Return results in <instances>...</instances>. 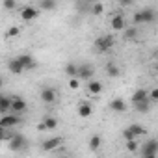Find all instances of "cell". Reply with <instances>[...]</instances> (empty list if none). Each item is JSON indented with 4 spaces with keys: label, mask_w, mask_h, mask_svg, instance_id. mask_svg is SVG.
Wrapping results in <instances>:
<instances>
[{
    "label": "cell",
    "mask_w": 158,
    "mask_h": 158,
    "mask_svg": "<svg viewBox=\"0 0 158 158\" xmlns=\"http://www.w3.org/2000/svg\"><path fill=\"white\" fill-rule=\"evenodd\" d=\"M37 15H39V8H34V6H24L23 11H21V19L26 21V23L37 19Z\"/></svg>",
    "instance_id": "cell-9"
},
{
    "label": "cell",
    "mask_w": 158,
    "mask_h": 158,
    "mask_svg": "<svg viewBox=\"0 0 158 158\" xmlns=\"http://www.w3.org/2000/svg\"><path fill=\"white\" fill-rule=\"evenodd\" d=\"M10 106H11V97L2 95V97H0V114H8Z\"/></svg>",
    "instance_id": "cell-21"
},
{
    "label": "cell",
    "mask_w": 158,
    "mask_h": 158,
    "mask_svg": "<svg viewBox=\"0 0 158 158\" xmlns=\"http://www.w3.org/2000/svg\"><path fill=\"white\" fill-rule=\"evenodd\" d=\"M89 84H88V91L91 93V95H101L102 93V84L101 82H97V80H88Z\"/></svg>",
    "instance_id": "cell-17"
},
{
    "label": "cell",
    "mask_w": 158,
    "mask_h": 158,
    "mask_svg": "<svg viewBox=\"0 0 158 158\" xmlns=\"http://www.w3.org/2000/svg\"><path fill=\"white\" fill-rule=\"evenodd\" d=\"M4 130H6V128H4L2 125H0V139H4Z\"/></svg>",
    "instance_id": "cell-35"
},
{
    "label": "cell",
    "mask_w": 158,
    "mask_h": 158,
    "mask_svg": "<svg viewBox=\"0 0 158 158\" xmlns=\"http://www.w3.org/2000/svg\"><path fill=\"white\" fill-rule=\"evenodd\" d=\"M43 125H45V130H54L58 127V119L52 117V115H48V117L43 119Z\"/></svg>",
    "instance_id": "cell-25"
},
{
    "label": "cell",
    "mask_w": 158,
    "mask_h": 158,
    "mask_svg": "<svg viewBox=\"0 0 158 158\" xmlns=\"http://www.w3.org/2000/svg\"><path fill=\"white\" fill-rule=\"evenodd\" d=\"M39 97H41V101H43L45 104H54V102H56L58 93H56V89H54V88H43Z\"/></svg>",
    "instance_id": "cell-10"
},
{
    "label": "cell",
    "mask_w": 158,
    "mask_h": 158,
    "mask_svg": "<svg viewBox=\"0 0 158 158\" xmlns=\"http://www.w3.org/2000/svg\"><path fill=\"white\" fill-rule=\"evenodd\" d=\"M93 74H95V69L89 63H82V65H78V69H76V76L80 78V80H84V82L91 80Z\"/></svg>",
    "instance_id": "cell-6"
},
{
    "label": "cell",
    "mask_w": 158,
    "mask_h": 158,
    "mask_svg": "<svg viewBox=\"0 0 158 158\" xmlns=\"http://www.w3.org/2000/svg\"><path fill=\"white\" fill-rule=\"evenodd\" d=\"M114 45H115L114 35H99V37L95 39V48H97L99 52H108V50L114 48Z\"/></svg>",
    "instance_id": "cell-2"
},
{
    "label": "cell",
    "mask_w": 158,
    "mask_h": 158,
    "mask_svg": "<svg viewBox=\"0 0 158 158\" xmlns=\"http://www.w3.org/2000/svg\"><path fill=\"white\" fill-rule=\"evenodd\" d=\"M8 69H10L11 74H21V73H24V69H23V65H21V61H19L17 58H11V60L8 61Z\"/></svg>",
    "instance_id": "cell-14"
},
{
    "label": "cell",
    "mask_w": 158,
    "mask_h": 158,
    "mask_svg": "<svg viewBox=\"0 0 158 158\" xmlns=\"http://www.w3.org/2000/svg\"><path fill=\"white\" fill-rule=\"evenodd\" d=\"M112 30L114 32H123V28L127 26V19H125V15H121V13H117V15H114L112 17Z\"/></svg>",
    "instance_id": "cell-11"
},
{
    "label": "cell",
    "mask_w": 158,
    "mask_h": 158,
    "mask_svg": "<svg viewBox=\"0 0 158 158\" xmlns=\"http://www.w3.org/2000/svg\"><path fill=\"white\" fill-rule=\"evenodd\" d=\"M17 60L21 61V65H23L24 71H32V69L37 67V61L34 60L32 54H21V56H17Z\"/></svg>",
    "instance_id": "cell-8"
},
{
    "label": "cell",
    "mask_w": 158,
    "mask_h": 158,
    "mask_svg": "<svg viewBox=\"0 0 158 158\" xmlns=\"http://www.w3.org/2000/svg\"><path fill=\"white\" fill-rule=\"evenodd\" d=\"M63 143V138H60V136H56V138H48V139H45L43 141V151H54V149H58L60 145Z\"/></svg>",
    "instance_id": "cell-12"
},
{
    "label": "cell",
    "mask_w": 158,
    "mask_h": 158,
    "mask_svg": "<svg viewBox=\"0 0 158 158\" xmlns=\"http://www.w3.org/2000/svg\"><path fill=\"white\" fill-rule=\"evenodd\" d=\"M123 138H125L127 141H128V139H136V136H134V132H132V130H130L128 127H127V128L123 130Z\"/></svg>",
    "instance_id": "cell-33"
},
{
    "label": "cell",
    "mask_w": 158,
    "mask_h": 158,
    "mask_svg": "<svg viewBox=\"0 0 158 158\" xmlns=\"http://www.w3.org/2000/svg\"><path fill=\"white\" fill-rule=\"evenodd\" d=\"M101 145H102V138H101L99 134H93V136L89 138V149H91V151H99Z\"/></svg>",
    "instance_id": "cell-22"
},
{
    "label": "cell",
    "mask_w": 158,
    "mask_h": 158,
    "mask_svg": "<svg viewBox=\"0 0 158 158\" xmlns=\"http://www.w3.org/2000/svg\"><path fill=\"white\" fill-rule=\"evenodd\" d=\"M139 152H141L143 158H156V154H158V141L156 139H149L147 143L141 145Z\"/></svg>",
    "instance_id": "cell-3"
},
{
    "label": "cell",
    "mask_w": 158,
    "mask_h": 158,
    "mask_svg": "<svg viewBox=\"0 0 158 158\" xmlns=\"http://www.w3.org/2000/svg\"><path fill=\"white\" fill-rule=\"evenodd\" d=\"M145 99H147V89H143V88L136 89V91L132 93V97H130L132 102H141V101H145Z\"/></svg>",
    "instance_id": "cell-19"
},
{
    "label": "cell",
    "mask_w": 158,
    "mask_h": 158,
    "mask_svg": "<svg viewBox=\"0 0 158 158\" xmlns=\"http://www.w3.org/2000/svg\"><path fill=\"white\" fill-rule=\"evenodd\" d=\"M89 11H91V15H101V13L104 11V6H102L101 2H95V4H91Z\"/></svg>",
    "instance_id": "cell-26"
},
{
    "label": "cell",
    "mask_w": 158,
    "mask_h": 158,
    "mask_svg": "<svg viewBox=\"0 0 158 158\" xmlns=\"http://www.w3.org/2000/svg\"><path fill=\"white\" fill-rule=\"evenodd\" d=\"M2 6H4V10L11 11V10L17 8V0H2Z\"/></svg>",
    "instance_id": "cell-30"
},
{
    "label": "cell",
    "mask_w": 158,
    "mask_h": 158,
    "mask_svg": "<svg viewBox=\"0 0 158 158\" xmlns=\"http://www.w3.org/2000/svg\"><path fill=\"white\" fill-rule=\"evenodd\" d=\"M0 97H2V95H0Z\"/></svg>",
    "instance_id": "cell-37"
},
{
    "label": "cell",
    "mask_w": 158,
    "mask_h": 158,
    "mask_svg": "<svg viewBox=\"0 0 158 158\" xmlns=\"http://www.w3.org/2000/svg\"><path fill=\"white\" fill-rule=\"evenodd\" d=\"M80 82H82V80H80L78 76H71V78H69V88H71V89H78V88H80Z\"/></svg>",
    "instance_id": "cell-29"
},
{
    "label": "cell",
    "mask_w": 158,
    "mask_h": 158,
    "mask_svg": "<svg viewBox=\"0 0 158 158\" xmlns=\"http://www.w3.org/2000/svg\"><path fill=\"white\" fill-rule=\"evenodd\" d=\"M156 19V13L152 8H143L134 15V24H152Z\"/></svg>",
    "instance_id": "cell-1"
},
{
    "label": "cell",
    "mask_w": 158,
    "mask_h": 158,
    "mask_svg": "<svg viewBox=\"0 0 158 158\" xmlns=\"http://www.w3.org/2000/svg\"><path fill=\"white\" fill-rule=\"evenodd\" d=\"M93 114V106L89 102H80V106H78V115L80 117H89Z\"/></svg>",
    "instance_id": "cell-18"
},
{
    "label": "cell",
    "mask_w": 158,
    "mask_h": 158,
    "mask_svg": "<svg viewBox=\"0 0 158 158\" xmlns=\"http://www.w3.org/2000/svg\"><path fill=\"white\" fill-rule=\"evenodd\" d=\"M28 110V104H26V101L23 99V97H19V95H13L11 97V106H10V112L11 114H24Z\"/></svg>",
    "instance_id": "cell-4"
},
{
    "label": "cell",
    "mask_w": 158,
    "mask_h": 158,
    "mask_svg": "<svg viewBox=\"0 0 158 158\" xmlns=\"http://www.w3.org/2000/svg\"><path fill=\"white\" fill-rule=\"evenodd\" d=\"M26 147V138L23 136V134H13V138L10 139V149L13 151V152H19V151H23Z\"/></svg>",
    "instance_id": "cell-7"
},
{
    "label": "cell",
    "mask_w": 158,
    "mask_h": 158,
    "mask_svg": "<svg viewBox=\"0 0 158 158\" xmlns=\"http://www.w3.org/2000/svg\"><path fill=\"white\" fill-rule=\"evenodd\" d=\"M123 37L127 39V41H136L138 39V28L136 26H125L123 28Z\"/></svg>",
    "instance_id": "cell-15"
},
{
    "label": "cell",
    "mask_w": 158,
    "mask_h": 158,
    "mask_svg": "<svg viewBox=\"0 0 158 158\" xmlns=\"http://www.w3.org/2000/svg\"><path fill=\"white\" fill-rule=\"evenodd\" d=\"M76 69H78V65H74V63H67L65 65V74L71 78V76H76Z\"/></svg>",
    "instance_id": "cell-28"
},
{
    "label": "cell",
    "mask_w": 158,
    "mask_h": 158,
    "mask_svg": "<svg viewBox=\"0 0 158 158\" xmlns=\"http://www.w3.org/2000/svg\"><path fill=\"white\" fill-rule=\"evenodd\" d=\"M138 149H139L138 138H136V139H128V141H127V151H128V152H136Z\"/></svg>",
    "instance_id": "cell-27"
},
{
    "label": "cell",
    "mask_w": 158,
    "mask_h": 158,
    "mask_svg": "<svg viewBox=\"0 0 158 158\" xmlns=\"http://www.w3.org/2000/svg\"><path fill=\"white\" fill-rule=\"evenodd\" d=\"M119 2H121V6H132L134 0H119Z\"/></svg>",
    "instance_id": "cell-34"
},
{
    "label": "cell",
    "mask_w": 158,
    "mask_h": 158,
    "mask_svg": "<svg viewBox=\"0 0 158 158\" xmlns=\"http://www.w3.org/2000/svg\"><path fill=\"white\" fill-rule=\"evenodd\" d=\"M134 106H136V110H138L139 114H147V112L151 110V101L145 99V101H141V102H134Z\"/></svg>",
    "instance_id": "cell-24"
},
{
    "label": "cell",
    "mask_w": 158,
    "mask_h": 158,
    "mask_svg": "<svg viewBox=\"0 0 158 158\" xmlns=\"http://www.w3.org/2000/svg\"><path fill=\"white\" fill-rule=\"evenodd\" d=\"M128 128L134 132V136H136V138H139V136H145V134H147V128H145L143 125H139V123H132V125H128Z\"/></svg>",
    "instance_id": "cell-20"
},
{
    "label": "cell",
    "mask_w": 158,
    "mask_h": 158,
    "mask_svg": "<svg viewBox=\"0 0 158 158\" xmlns=\"http://www.w3.org/2000/svg\"><path fill=\"white\" fill-rule=\"evenodd\" d=\"M110 110H112L114 114H125V112H127V102H125L123 99H114V101L110 102Z\"/></svg>",
    "instance_id": "cell-13"
},
{
    "label": "cell",
    "mask_w": 158,
    "mask_h": 158,
    "mask_svg": "<svg viewBox=\"0 0 158 158\" xmlns=\"http://www.w3.org/2000/svg\"><path fill=\"white\" fill-rule=\"evenodd\" d=\"M0 125H2L4 128H15L17 125H21V117L17 114H2V117H0Z\"/></svg>",
    "instance_id": "cell-5"
},
{
    "label": "cell",
    "mask_w": 158,
    "mask_h": 158,
    "mask_svg": "<svg viewBox=\"0 0 158 158\" xmlns=\"http://www.w3.org/2000/svg\"><path fill=\"white\" fill-rule=\"evenodd\" d=\"M147 99H149L151 102H156V101H158V89L154 88V89H151V91H147Z\"/></svg>",
    "instance_id": "cell-32"
},
{
    "label": "cell",
    "mask_w": 158,
    "mask_h": 158,
    "mask_svg": "<svg viewBox=\"0 0 158 158\" xmlns=\"http://www.w3.org/2000/svg\"><path fill=\"white\" fill-rule=\"evenodd\" d=\"M19 34H21V30H19L17 26H11V28L6 32V37H8V39H13V37H17Z\"/></svg>",
    "instance_id": "cell-31"
},
{
    "label": "cell",
    "mask_w": 158,
    "mask_h": 158,
    "mask_svg": "<svg viewBox=\"0 0 158 158\" xmlns=\"http://www.w3.org/2000/svg\"><path fill=\"white\" fill-rule=\"evenodd\" d=\"M2 86H4V78H2V76H0V88H2Z\"/></svg>",
    "instance_id": "cell-36"
},
{
    "label": "cell",
    "mask_w": 158,
    "mask_h": 158,
    "mask_svg": "<svg viewBox=\"0 0 158 158\" xmlns=\"http://www.w3.org/2000/svg\"><path fill=\"white\" fill-rule=\"evenodd\" d=\"M106 74H108L110 78H117V76L121 74V69H119L115 63H108V65H106Z\"/></svg>",
    "instance_id": "cell-23"
},
{
    "label": "cell",
    "mask_w": 158,
    "mask_h": 158,
    "mask_svg": "<svg viewBox=\"0 0 158 158\" xmlns=\"http://www.w3.org/2000/svg\"><path fill=\"white\" fill-rule=\"evenodd\" d=\"M58 8V0H39V10L43 11H54Z\"/></svg>",
    "instance_id": "cell-16"
}]
</instances>
